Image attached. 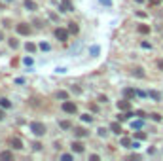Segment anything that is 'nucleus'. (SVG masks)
I'll return each mask as SVG.
<instances>
[{"label":"nucleus","instance_id":"nucleus-16","mask_svg":"<svg viewBox=\"0 0 163 161\" xmlns=\"http://www.w3.org/2000/svg\"><path fill=\"white\" fill-rule=\"evenodd\" d=\"M133 76H137V78H144V70H142V68H133Z\"/></svg>","mask_w":163,"mask_h":161},{"label":"nucleus","instance_id":"nucleus-15","mask_svg":"<svg viewBox=\"0 0 163 161\" xmlns=\"http://www.w3.org/2000/svg\"><path fill=\"white\" fill-rule=\"evenodd\" d=\"M0 106H2L4 110H6V108H12V102H10L8 99H0Z\"/></svg>","mask_w":163,"mask_h":161},{"label":"nucleus","instance_id":"nucleus-39","mask_svg":"<svg viewBox=\"0 0 163 161\" xmlns=\"http://www.w3.org/2000/svg\"><path fill=\"white\" fill-rule=\"evenodd\" d=\"M32 146H34V150H40V148H42V144H40V142H34Z\"/></svg>","mask_w":163,"mask_h":161},{"label":"nucleus","instance_id":"nucleus-36","mask_svg":"<svg viewBox=\"0 0 163 161\" xmlns=\"http://www.w3.org/2000/svg\"><path fill=\"white\" fill-rule=\"evenodd\" d=\"M161 0H150V6H159Z\"/></svg>","mask_w":163,"mask_h":161},{"label":"nucleus","instance_id":"nucleus-32","mask_svg":"<svg viewBox=\"0 0 163 161\" xmlns=\"http://www.w3.org/2000/svg\"><path fill=\"white\" fill-rule=\"evenodd\" d=\"M72 93H76V95H80V93H82V89H80L78 85H72Z\"/></svg>","mask_w":163,"mask_h":161},{"label":"nucleus","instance_id":"nucleus-18","mask_svg":"<svg viewBox=\"0 0 163 161\" xmlns=\"http://www.w3.org/2000/svg\"><path fill=\"white\" fill-rule=\"evenodd\" d=\"M57 99H61V101H67V99H68V93H67V91H59V93H57Z\"/></svg>","mask_w":163,"mask_h":161},{"label":"nucleus","instance_id":"nucleus-40","mask_svg":"<svg viewBox=\"0 0 163 161\" xmlns=\"http://www.w3.org/2000/svg\"><path fill=\"white\" fill-rule=\"evenodd\" d=\"M89 159H91V161H99V155H97V154H93V155H91Z\"/></svg>","mask_w":163,"mask_h":161},{"label":"nucleus","instance_id":"nucleus-24","mask_svg":"<svg viewBox=\"0 0 163 161\" xmlns=\"http://www.w3.org/2000/svg\"><path fill=\"white\" fill-rule=\"evenodd\" d=\"M131 144H133V142H131L129 138H121V146H125V148H131Z\"/></svg>","mask_w":163,"mask_h":161},{"label":"nucleus","instance_id":"nucleus-28","mask_svg":"<svg viewBox=\"0 0 163 161\" xmlns=\"http://www.w3.org/2000/svg\"><path fill=\"white\" fill-rule=\"evenodd\" d=\"M135 138H137V140H144V138H146V133H137Z\"/></svg>","mask_w":163,"mask_h":161},{"label":"nucleus","instance_id":"nucleus-35","mask_svg":"<svg viewBox=\"0 0 163 161\" xmlns=\"http://www.w3.org/2000/svg\"><path fill=\"white\" fill-rule=\"evenodd\" d=\"M34 25H36L38 29H42V27H44V25H42V21H40V19H34Z\"/></svg>","mask_w":163,"mask_h":161},{"label":"nucleus","instance_id":"nucleus-31","mask_svg":"<svg viewBox=\"0 0 163 161\" xmlns=\"http://www.w3.org/2000/svg\"><path fill=\"white\" fill-rule=\"evenodd\" d=\"M106 133H108V131H106L104 127H101V129H99V137H106Z\"/></svg>","mask_w":163,"mask_h":161},{"label":"nucleus","instance_id":"nucleus-29","mask_svg":"<svg viewBox=\"0 0 163 161\" xmlns=\"http://www.w3.org/2000/svg\"><path fill=\"white\" fill-rule=\"evenodd\" d=\"M61 159H63V161H70V159H72V155H70V154H63V155H61Z\"/></svg>","mask_w":163,"mask_h":161},{"label":"nucleus","instance_id":"nucleus-4","mask_svg":"<svg viewBox=\"0 0 163 161\" xmlns=\"http://www.w3.org/2000/svg\"><path fill=\"white\" fill-rule=\"evenodd\" d=\"M17 32L23 34V36H29V34H30V27H29L27 23H19V25H17Z\"/></svg>","mask_w":163,"mask_h":161},{"label":"nucleus","instance_id":"nucleus-23","mask_svg":"<svg viewBox=\"0 0 163 161\" xmlns=\"http://www.w3.org/2000/svg\"><path fill=\"white\" fill-rule=\"evenodd\" d=\"M131 127H133V129H140V127H142V119H137V121H133V123H131Z\"/></svg>","mask_w":163,"mask_h":161},{"label":"nucleus","instance_id":"nucleus-38","mask_svg":"<svg viewBox=\"0 0 163 161\" xmlns=\"http://www.w3.org/2000/svg\"><path fill=\"white\" fill-rule=\"evenodd\" d=\"M4 116H6V114H4V108L0 106V121H2V119H4Z\"/></svg>","mask_w":163,"mask_h":161},{"label":"nucleus","instance_id":"nucleus-5","mask_svg":"<svg viewBox=\"0 0 163 161\" xmlns=\"http://www.w3.org/2000/svg\"><path fill=\"white\" fill-rule=\"evenodd\" d=\"M118 108H120V110H123V112L131 110V101H129V99H123V101H118Z\"/></svg>","mask_w":163,"mask_h":161},{"label":"nucleus","instance_id":"nucleus-41","mask_svg":"<svg viewBox=\"0 0 163 161\" xmlns=\"http://www.w3.org/2000/svg\"><path fill=\"white\" fill-rule=\"evenodd\" d=\"M157 66H159V68L163 70V59H159V61H157Z\"/></svg>","mask_w":163,"mask_h":161},{"label":"nucleus","instance_id":"nucleus-26","mask_svg":"<svg viewBox=\"0 0 163 161\" xmlns=\"http://www.w3.org/2000/svg\"><path fill=\"white\" fill-rule=\"evenodd\" d=\"M23 63L27 65V66H32V63H34V61H32V57H25V59H23Z\"/></svg>","mask_w":163,"mask_h":161},{"label":"nucleus","instance_id":"nucleus-27","mask_svg":"<svg viewBox=\"0 0 163 161\" xmlns=\"http://www.w3.org/2000/svg\"><path fill=\"white\" fill-rule=\"evenodd\" d=\"M61 129H70V121H61Z\"/></svg>","mask_w":163,"mask_h":161},{"label":"nucleus","instance_id":"nucleus-22","mask_svg":"<svg viewBox=\"0 0 163 161\" xmlns=\"http://www.w3.org/2000/svg\"><path fill=\"white\" fill-rule=\"evenodd\" d=\"M40 49H42V51H49V49H51V46H49L48 42H42V44H40Z\"/></svg>","mask_w":163,"mask_h":161},{"label":"nucleus","instance_id":"nucleus-17","mask_svg":"<svg viewBox=\"0 0 163 161\" xmlns=\"http://www.w3.org/2000/svg\"><path fill=\"white\" fill-rule=\"evenodd\" d=\"M139 32H140V34H148V32H150V27H148V25H140V27H139Z\"/></svg>","mask_w":163,"mask_h":161},{"label":"nucleus","instance_id":"nucleus-3","mask_svg":"<svg viewBox=\"0 0 163 161\" xmlns=\"http://www.w3.org/2000/svg\"><path fill=\"white\" fill-rule=\"evenodd\" d=\"M76 110H78V106H76L72 101H65V102H63V112H67V114H76Z\"/></svg>","mask_w":163,"mask_h":161},{"label":"nucleus","instance_id":"nucleus-30","mask_svg":"<svg viewBox=\"0 0 163 161\" xmlns=\"http://www.w3.org/2000/svg\"><path fill=\"white\" fill-rule=\"evenodd\" d=\"M10 46H12V48L15 49V48H17V46H19V42H17V40H13V38H12V40H10Z\"/></svg>","mask_w":163,"mask_h":161},{"label":"nucleus","instance_id":"nucleus-1","mask_svg":"<svg viewBox=\"0 0 163 161\" xmlns=\"http://www.w3.org/2000/svg\"><path fill=\"white\" fill-rule=\"evenodd\" d=\"M30 131L36 135V137H44V135H46V125L40 123V121H32V123H30Z\"/></svg>","mask_w":163,"mask_h":161},{"label":"nucleus","instance_id":"nucleus-34","mask_svg":"<svg viewBox=\"0 0 163 161\" xmlns=\"http://www.w3.org/2000/svg\"><path fill=\"white\" fill-rule=\"evenodd\" d=\"M101 4H104V6H112V0H99Z\"/></svg>","mask_w":163,"mask_h":161},{"label":"nucleus","instance_id":"nucleus-14","mask_svg":"<svg viewBox=\"0 0 163 161\" xmlns=\"http://www.w3.org/2000/svg\"><path fill=\"white\" fill-rule=\"evenodd\" d=\"M89 53H91V57H97V55L101 53V48H99V46H91V48H89Z\"/></svg>","mask_w":163,"mask_h":161},{"label":"nucleus","instance_id":"nucleus-33","mask_svg":"<svg viewBox=\"0 0 163 161\" xmlns=\"http://www.w3.org/2000/svg\"><path fill=\"white\" fill-rule=\"evenodd\" d=\"M152 119H154V121H161V116L159 114H152Z\"/></svg>","mask_w":163,"mask_h":161},{"label":"nucleus","instance_id":"nucleus-43","mask_svg":"<svg viewBox=\"0 0 163 161\" xmlns=\"http://www.w3.org/2000/svg\"><path fill=\"white\" fill-rule=\"evenodd\" d=\"M135 2H142V0H135Z\"/></svg>","mask_w":163,"mask_h":161},{"label":"nucleus","instance_id":"nucleus-21","mask_svg":"<svg viewBox=\"0 0 163 161\" xmlns=\"http://www.w3.org/2000/svg\"><path fill=\"white\" fill-rule=\"evenodd\" d=\"M148 95H150L152 99H154V101H159V99H161V95H159V93H157V91H150Z\"/></svg>","mask_w":163,"mask_h":161},{"label":"nucleus","instance_id":"nucleus-20","mask_svg":"<svg viewBox=\"0 0 163 161\" xmlns=\"http://www.w3.org/2000/svg\"><path fill=\"white\" fill-rule=\"evenodd\" d=\"M12 157H13L12 152H2V154H0V159H12Z\"/></svg>","mask_w":163,"mask_h":161},{"label":"nucleus","instance_id":"nucleus-10","mask_svg":"<svg viewBox=\"0 0 163 161\" xmlns=\"http://www.w3.org/2000/svg\"><path fill=\"white\" fill-rule=\"evenodd\" d=\"M123 95H125V99H135V97H137V91L131 89V87H125V89H123Z\"/></svg>","mask_w":163,"mask_h":161},{"label":"nucleus","instance_id":"nucleus-11","mask_svg":"<svg viewBox=\"0 0 163 161\" xmlns=\"http://www.w3.org/2000/svg\"><path fill=\"white\" fill-rule=\"evenodd\" d=\"M25 8H27L29 12H34V10H36V2H34V0H25Z\"/></svg>","mask_w":163,"mask_h":161},{"label":"nucleus","instance_id":"nucleus-19","mask_svg":"<svg viewBox=\"0 0 163 161\" xmlns=\"http://www.w3.org/2000/svg\"><path fill=\"white\" fill-rule=\"evenodd\" d=\"M25 48H27V51H30V53H34V51H36V46H34L32 42H27V46H25Z\"/></svg>","mask_w":163,"mask_h":161},{"label":"nucleus","instance_id":"nucleus-25","mask_svg":"<svg viewBox=\"0 0 163 161\" xmlns=\"http://www.w3.org/2000/svg\"><path fill=\"white\" fill-rule=\"evenodd\" d=\"M82 121H85V123H91V121H93V118H91L89 114H84V116H82Z\"/></svg>","mask_w":163,"mask_h":161},{"label":"nucleus","instance_id":"nucleus-8","mask_svg":"<svg viewBox=\"0 0 163 161\" xmlns=\"http://www.w3.org/2000/svg\"><path fill=\"white\" fill-rule=\"evenodd\" d=\"M72 152H76V154H82V152H84V144H82L80 140L72 142Z\"/></svg>","mask_w":163,"mask_h":161},{"label":"nucleus","instance_id":"nucleus-6","mask_svg":"<svg viewBox=\"0 0 163 161\" xmlns=\"http://www.w3.org/2000/svg\"><path fill=\"white\" fill-rule=\"evenodd\" d=\"M61 12H72V4H70V0H61Z\"/></svg>","mask_w":163,"mask_h":161},{"label":"nucleus","instance_id":"nucleus-42","mask_svg":"<svg viewBox=\"0 0 163 161\" xmlns=\"http://www.w3.org/2000/svg\"><path fill=\"white\" fill-rule=\"evenodd\" d=\"M2 38H4V34H2V32H0V40H2Z\"/></svg>","mask_w":163,"mask_h":161},{"label":"nucleus","instance_id":"nucleus-13","mask_svg":"<svg viewBox=\"0 0 163 161\" xmlns=\"http://www.w3.org/2000/svg\"><path fill=\"white\" fill-rule=\"evenodd\" d=\"M78 25H76V23H68V32L70 34H78Z\"/></svg>","mask_w":163,"mask_h":161},{"label":"nucleus","instance_id":"nucleus-9","mask_svg":"<svg viewBox=\"0 0 163 161\" xmlns=\"http://www.w3.org/2000/svg\"><path fill=\"white\" fill-rule=\"evenodd\" d=\"M12 148L13 150H23V142H21V138H12Z\"/></svg>","mask_w":163,"mask_h":161},{"label":"nucleus","instance_id":"nucleus-7","mask_svg":"<svg viewBox=\"0 0 163 161\" xmlns=\"http://www.w3.org/2000/svg\"><path fill=\"white\" fill-rule=\"evenodd\" d=\"M74 135H76V137H78V138H84V137H87L89 133L85 131L84 127H76V129H74Z\"/></svg>","mask_w":163,"mask_h":161},{"label":"nucleus","instance_id":"nucleus-2","mask_svg":"<svg viewBox=\"0 0 163 161\" xmlns=\"http://www.w3.org/2000/svg\"><path fill=\"white\" fill-rule=\"evenodd\" d=\"M68 29H55V38L59 40V42H67L68 40Z\"/></svg>","mask_w":163,"mask_h":161},{"label":"nucleus","instance_id":"nucleus-12","mask_svg":"<svg viewBox=\"0 0 163 161\" xmlns=\"http://www.w3.org/2000/svg\"><path fill=\"white\" fill-rule=\"evenodd\" d=\"M110 131H112V133H116V135H120V133H121V125H120L118 121L112 123V125H110Z\"/></svg>","mask_w":163,"mask_h":161},{"label":"nucleus","instance_id":"nucleus-37","mask_svg":"<svg viewBox=\"0 0 163 161\" xmlns=\"http://www.w3.org/2000/svg\"><path fill=\"white\" fill-rule=\"evenodd\" d=\"M55 72H57V74H65V72H67V68H63V66H61V68H57Z\"/></svg>","mask_w":163,"mask_h":161}]
</instances>
